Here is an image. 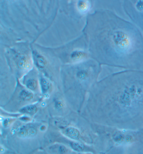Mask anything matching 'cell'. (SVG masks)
I'll return each mask as SVG.
<instances>
[{
  "label": "cell",
  "mask_w": 143,
  "mask_h": 154,
  "mask_svg": "<svg viewBox=\"0 0 143 154\" xmlns=\"http://www.w3.org/2000/svg\"><path fill=\"white\" fill-rule=\"evenodd\" d=\"M98 58L104 65L136 69L143 63V36L133 23L108 10L99 12Z\"/></svg>",
  "instance_id": "cell-1"
},
{
  "label": "cell",
  "mask_w": 143,
  "mask_h": 154,
  "mask_svg": "<svg viewBox=\"0 0 143 154\" xmlns=\"http://www.w3.org/2000/svg\"><path fill=\"white\" fill-rule=\"evenodd\" d=\"M104 99L123 113H137L143 108V72L127 69L102 82Z\"/></svg>",
  "instance_id": "cell-2"
},
{
  "label": "cell",
  "mask_w": 143,
  "mask_h": 154,
  "mask_svg": "<svg viewBox=\"0 0 143 154\" xmlns=\"http://www.w3.org/2000/svg\"><path fill=\"white\" fill-rule=\"evenodd\" d=\"M123 6L133 24L143 30V0L124 1Z\"/></svg>",
  "instance_id": "cell-3"
},
{
  "label": "cell",
  "mask_w": 143,
  "mask_h": 154,
  "mask_svg": "<svg viewBox=\"0 0 143 154\" xmlns=\"http://www.w3.org/2000/svg\"><path fill=\"white\" fill-rule=\"evenodd\" d=\"M137 133L126 130H116L112 134L113 142L117 145H127L133 143Z\"/></svg>",
  "instance_id": "cell-4"
},
{
  "label": "cell",
  "mask_w": 143,
  "mask_h": 154,
  "mask_svg": "<svg viewBox=\"0 0 143 154\" xmlns=\"http://www.w3.org/2000/svg\"><path fill=\"white\" fill-rule=\"evenodd\" d=\"M66 133L67 136L71 139L76 140L79 137V132L76 128H69L66 131Z\"/></svg>",
  "instance_id": "cell-5"
},
{
  "label": "cell",
  "mask_w": 143,
  "mask_h": 154,
  "mask_svg": "<svg viewBox=\"0 0 143 154\" xmlns=\"http://www.w3.org/2000/svg\"><path fill=\"white\" fill-rule=\"evenodd\" d=\"M35 61L37 65L40 68H43L46 65V61L44 58L39 54H35Z\"/></svg>",
  "instance_id": "cell-6"
},
{
  "label": "cell",
  "mask_w": 143,
  "mask_h": 154,
  "mask_svg": "<svg viewBox=\"0 0 143 154\" xmlns=\"http://www.w3.org/2000/svg\"><path fill=\"white\" fill-rule=\"evenodd\" d=\"M36 107L34 105H29L26 106L22 109L21 110V112H22L25 113L33 115L37 111Z\"/></svg>",
  "instance_id": "cell-7"
},
{
  "label": "cell",
  "mask_w": 143,
  "mask_h": 154,
  "mask_svg": "<svg viewBox=\"0 0 143 154\" xmlns=\"http://www.w3.org/2000/svg\"><path fill=\"white\" fill-rule=\"evenodd\" d=\"M20 96L21 99L25 101L30 100L33 97V94L30 92L26 90H23L21 92Z\"/></svg>",
  "instance_id": "cell-8"
},
{
  "label": "cell",
  "mask_w": 143,
  "mask_h": 154,
  "mask_svg": "<svg viewBox=\"0 0 143 154\" xmlns=\"http://www.w3.org/2000/svg\"><path fill=\"white\" fill-rule=\"evenodd\" d=\"M85 53L82 51H75L71 54V58L74 60H82L86 57Z\"/></svg>",
  "instance_id": "cell-9"
},
{
  "label": "cell",
  "mask_w": 143,
  "mask_h": 154,
  "mask_svg": "<svg viewBox=\"0 0 143 154\" xmlns=\"http://www.w3.org/2000/svg\"><path fill=\"white\" fill-rule=\"evenodd\" d=\"M42 90L44 92L48 91L50 87V84L49 82L45 79H42L41 81Z\"/></svg>",
  "instance_id": "cell-10"
},
{
  "label": "cell",
  "mask_w": 143,
  "mask_h": 154,
  "mask_svg": "<svg viewBox=\"0 0 143 154\" xmlns=\"http://www.w3.org/2000/svg\"><path fill=\"white\" fill-rule=\"evenodd\" d=\"M27 86L29 89L34 90L36 88L37 86V83L35 80H34V79H30L27 81Z\"/></svg>",
  "instance_id": "cell-11"
},
{
  "label": "cell",
  "mask_w": 143,
  "mask_h": 154,
  "mask_svg": "<svg viewBox=\"0 0 143 154\" xmlns=\"http://www.w3.org/2000/svg\"><path fill=\"white\" fill-rule=\"evenodd\" d=\"M88 75H89V73H88V72L87 70H85L79 71L77 74L78 78L81 80H85V79H87Z\"/></svg>",
  "instance_id": "cell-12"
},
{
  "label": "cell",
  "mask_w": 143,
  "mask_h": 154,
  "mask_svg": "<svg viewBox=\"0 0 143 154\" xmlns=\"http://www.w3.org/2000/svg\"><path fill=\"white\" fill-rule=\"evenodd\" d=\"M71 145L72 148L77 151H82L84 149V146L80 143L73 142Z\"/></svg>",
  "instance_id": "cell-13"
},
{
  "label": "cell",
  "mask_w": 143,
  "mask_h": 154,
  "mask_svg": "<svg viewBox=\"0 0 143 154\" xmlns=\"http://www.w3.org/2000/svg\"><path fill=\"white\" fill-rule=\"evenodd\" d=\"M27 136L29 137H33L36 135L37 134L36 130L34 128L31 127L27 130Z\"/></svg>",
  "instance_id": "cell-14"
},
{
  "label": "cell",
  "mask_w": 143,
  "mask_h": 154,
  "mask_svg": "<svg viewBox=\"0 0 143 154\" xmlns=\"http://www.w3.org/2000/svg\"><path fill=\"white\" fill-rule=\"evenodd\" d=\"M19 136L21 137L25 138L27 136V131L26 128H23L20 130L19 132Z\"/></svg>",
  "instance_id": "cell-15"
},
{
  "label": "cell",
  "mask_w": 143,
  "mask_h": 154,
  "mask_svg": "<svg viewBox=\"0 0 143 154\" xmlns=\"http://www.w3.org/2000/svg\"><path fill=\"white\" fill-rule=\"evenodd\" d=\"M67 149L64 146H60L58 148V152L61 154H64L67 152Z\"/></svg>",
  "instance_id": "cell-16"
}]
</instances>
